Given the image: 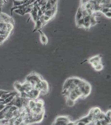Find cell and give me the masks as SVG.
<instances>
[{"mask_svg": "<svg viewBox=\"0 0 111 125\" xmlns=\"http://www.w3.org/2000/svg\"><path fill=\"white\" fill-rule=\"evenodd\" d=\"M14 25L12 23L0 22V34L9 36L13 29Z\"/></svg>", "mask_w": 111, "mask_h": 125, "instance_id": "6da1fadb", "label": "cell"}, {"mask_svg": "<svg viewBox=\"0 0 111 125\" xmlns=\"http://www.w3.org/2000/svg\"><path fill=\"white\" fill-rule=\"evenodd\" d=\"M43 80L42 77L37 73H30L26 78V81L30 83L32 86L34 87L36 84L41 82Z\"/></svg>", "mask_w": 111, "mask_h": 125, "instance_id": "7a4b0ae2", "label": "cell"}, {"mask_svg": "<svg viewBox=\"0 0 111 125\" xmlns=\"http://www.w3.org/2000/svg\"><path fill=\"white\" fill-rule=\"evenodd\" d=\"M0 22H4L7 23H12L14 25L13 19L6 14L0 12Z\"/></svg>", "mask_w": 111, "mask_h": 125, "instance_id": "3957f363", "label": "cell"}, {"mask_svg": "<svg viewBox=\"0 0 111 125\" xmlns=\"http://www.w3.org/2000/svg\"><path fill=\"white\" fill-rule=\"evenodd\" d=\"M30 99L35 100L37 99L40 94V91L33 88L28 93Z\"/></svg>", "mask_w": 111, "mask_h": 125, "instance_id": "277c9868", "label": "cell"}, {"mask_svg": "<svg viewBox=\"0 0 111 125\" xmlns=\"http://www.w3.org/2000/svg\"><path fill=\"white\" fill-rule=\"evenodd\" d=\"M41 90L40 91V94L45 95L47 94L49 90V84L47 81L45 80H42L41 82Z\"/></svg>", "mask_w": 111, "mask_h": 125, "instance_id": "5b68a950", "label": "cell"}, {"mask_svg": "<svg viewBox=\"0 0 111 125\" xmlns=\"http://www.w3.org/2000/svg\"><path fill=\"white\" fill-rule=\"evenodd\" d=\"M38 6L36 3V1L34 3V6L33 11L30 13L32 18L34 22L38 19Z\"/></svg>", "mask_w": 111, "mask_h": 125, "instance_id": "8992f818", "label": "cell"}, {"mask_svg": "<svg viewBox=\"0 0 111 125\" xmlns=\"http://www.w3.org/2000/svg\"><path fill=\"white\" fill-rule=\"evenodd\" d=\"M84 88V91L82 97H86L90 94L91 91V86L89 83L87 82L85 84V85Z\"/></svg>", "mask_w": 111, "mask_h": 125, "instance_id": "52a82bcc", "label": "cell"}, {"mask_svg": "<svg viewBox=\"0 0 111 125\" xmlns=\"http://www.w3.org/2000/svg\"><path fill=\"white\" fill-rule=\"evenodd\" d=\"M90 15L87 16H85L83 18L84 19V26L83 28L87 30L89 29L90 27H91V25L90 21Z\"/></svg>", "mask_w": 111, "mask_h": 125, "instance_id": "ba28073f", "label": "cell"}, {"mask_svg": "<svg viewBox=\"0 0 111 125\" xmlns=\"http://www.w3.org/2000/svg\"><path fill=\"white\" fill-rule=\"evenodd\" d=\"M40 34V41L43 45H46L48 42V39L46 35L41 30H38Z\"/></svg>", "mask_w": 111, "mask_h": 125, "instance_id": "9c48e42d", "label": "cell"}, {"mask_svg": "<svg viewBox=\"0 0 111 125\" xmlns=\"http://www.w3.org/2000/svg\"><path fill=\"white\" fill-rule=\"evenodd\" d=\"M73 77L68 78L66 80H65V82H64V83L63 89H68L70 85H71L72 83H73Z\"/></svg>", "mask_w": 111, "mask_h": 125, "instance_id": "30bf717a", "label": "cell"}, {"mask_svg": "<svg viewBox=\"0 0 111 125\" xmlns=\"http://www.w3.org/2000/svg\"><path fill=\"white\" fill-rule=\"evenodd\" d=\"M35 23V25L34 30L33 31V32L36 31H38V30H41L42 28L44 26L43 23L39 19L37 20V21H36Z\"/></svg>", "mask_w": 111, "mask_h": 125, "instance_id": "8fae6325", "label": "cell"}, {"mask_svg": "<svg viewBox=\"0 0 111 125\" xmlns=\"http://www.w3.org/2000/svg\"><path fill=\"white\" fill-rule=\"evenodd\" d=\"M14 87L15 89L18 91V92L19 93L24 91L22 88V84H21L20 82L18 81L15 82L14 83Z\"/></svg>", "mask_w": 111, "mask_h": 125, "instance_id": "7c38bea8", "label": "cell"}, {"mask_svg": "<svg viewBox=\"0 0 111 125\" xmlns=\"http://www.w3.org/2000/svg\"><path fill=\"white\" fill-rule=\"evenodd\" d=\"M84 18V16L82 11V9L80 7L77 11V14L76 15V21H78L79 20L81 19L82 18Z\"/></svg>", "mask_w": 111, "mask_h": 125, "instance_id": "4fadbf2b", "label": "cell"}, {"mask_svg": "<svg viewBox=\"0 0 111 125\" xmlns=\"http://www.w3.org/2000/svg\"><path fill=\"white\" fill-rule=\"evenodd\" d=\"M78 121H81L83 122L85 124V125L90 124V123L92 122V121L90 120V118L87 115L80 118Z\"/></svg>", "mask_w": 111, "mask_h": 125, "instance_id": "5bb4252c", "label": "cell"}, {"mask_svg": "<svg viewBox=\"0 0 111 125\" xmlns=\"http://www.w3.org/2000/svg\"><path fill=\"white\" fill-rule=\"evenodd\" d=\"M29 0H14L13 1V6H18L20 5L25 4L27 3Z\"/></svg>", "mask_w": 111, "mask_h": 125, "instance_id": "9a60e30c", "label": "cell"}, {"mask_svg": "<svg viewBox=\"0 0 111 125\" xmlns=\"http://www.w3.org/2000/svg\"><path fill=\"white\" fill-rule=\"evenodd\" d=\"M69 98H71V100L76 101L79 98V97L77 95L75 91H74V90H73L70 91Z\"/></svg>", "mask_w": 111, "mask_h": 125, "instance_id": "2e32d148", "label": "cell"}, {"mask_svg": "<svg viewBox=\"0 0 111 125\" xmlns=\"http://www.w3.org/2000/svg\"><path fill=\"white\" fill-rule=\"evenodd\" d=\"M89 62L90 63H91L94 61H99L101 62V57L100 55H96L95 56L92 57V58H90L88 60Z\"/></svg>", "mask_w": 111, "mask_h": 125, "instance_id": "e0dca14e", "label": "cell"}, {"mask_svg": "<svg viewBox=\"0 0 111 125\" xmlns=\"http://www.w3.org/2000/svg\"><path fill=\"white\" fill-rule=\"evenodd\" d=\"M95 16H96L93 13L92 15H90V21L91 26L95 25L98 23V21L95 19Z\"/></svg>", "mask_w": 111, "mask_h": 125, "instance_id": "ac0fdd59", "label": "cell"}, {"mask_svg": "<svg viewBox=\"0 0 111 125\" xmlns=\"http://www.w3.org/2000/svg\"><path fill=\"white\" fill-rule=\"evenodd\" d=\"M55 121H64L65 122L68 123L70 121V119L68 116H58V117L56 118L55 119Z\"/></svg>", "mask_w": 111, "mask_h": 125, "instance_id": "d6986e66", "label": "cell"}, {"mask_svg": "<svg viewBox=\"0 0 111 125\" xmlns=\"http://www.w3.org/2000/svg\"><path fill=\"white\" fill-rule=\"evenodd\" d=\"M14 11L18 14L21 16H24L25 14V8H19L15 9V10H14Z\"/></svg>", "mask_w": 111, "mask_h": 125, "instance_id": "ffe728a7", "label": "cell"}, {"mask_svg": "<svg viewBox=\"0 0 111 125\" xmlns=\"http://www.w3.org/2000/svg\"><path fill=\"white\" fill-rule=\"evenodd\" d=\"M66 100L67 105L68 106L70 107H72L74 106L75 104V101L71 100V98H69V97L66 98Z\"/></svg>", "mask_w": 111, "mask_h": 125, "instance_id": "44dd1931", "label": "cell"}, {"mask_svg": "<svg viewBox=\"0 0 111 125\" xmlns=\"http://www.w3.org/2000/svg\"><path fill=\"white\" fill-rule=\"evenodd\" d=\"M36 102L35 100L30 99L28 101V107L31 109L34 108L36 107Z\"/></svg>", "mask_w": 111, "mask_h": 125, "instance_id": "7402d4cb", "label": "cell"}, {"mask_svg": "<svg viewBox=\"0 0 111 125\" xmlns=\"http://www.w3.org/2000/svg\"><path fill=\"white\" fill-rule=\"evenodd\" d=\"M36 107L39 108H44V101L42 99H39L36 101Z\"/></svg>", "mask_w": 111, "mask_h": 125, "instance_id": "603a6c76", "label": "cell"}, {"mask_svg": "<svg viewBox=\"0 0 111 125\" xmlns=\"http://www.w3.org/2000/svg\"><path fill=\"white\" fill-rule=\"evenodd\" d=\"M83 18L76 21L77 26L78 27H79V28H83V26H84V19H83Z\"/></svg>", "mask_w": 111, "mask_h": 125, "instance_id": "cb8c5ba5", "label": "cell"}, {"mask_svg": "<svg viewBox=\"0 0 111 125\" xmlns=\"http://www.w3.org/2000/svg\"><path fill=\"white\" fill-rule=\"evenodd\" d=\"M8 37V36H4L0 34V45L2 44Z\"/></svg>", "mask_w": 111, "mask_h": 125, "instance_id": "d4e9b609", "label": "cell"}, {"mask_svg": "<svg viewBox=\"0 0 111 125\" xmlns=\"http://www.w3.org/2000/svg\"><path fill=\"white\" fill-rule=\"evenodd\" d=\"M111 11V8L107 7L102 6L100 12L104 14L106 13H107L108 11Z\"/></svg>", "mask_w": 111, "mask_h": 125, "instance_id": "484cf974", "label": "cell"}, {"mask_svg": "<svg viewBox=\"0 0 111 125\" xmlns=\"http://www.w3.org/2000/svg\"><path fill=\"white\" fill-rule=\"evenodd\" d=\"M103 68H104L103 65L101 62L99 64H98V65L95 66V67H94V69H95V70H96V71H99L102 70L103 69Z\"/></svg>", "mask_w": 111, "mask_h": 125, "instance_id": "4316f807", "label": "cell"}, {"mask_svg": "<svg viewBox=\"0 0 111 125\" xmlns=\"http://www.w3.org/2000/svg\"><path fill=\"white\" fill-rule=\"evenodd\" d=\"M74 91H75V93L78 96L79 98L82 97L83 94H82L81 92L80 91V89H79V88L78 87H76V88H75V89H74Z\"/></svg>", "mask_w": 111, "mask_h": 125, "instance_id": "83f0119b", "label": "cell"}, {"mask_svg": "<svg viewBox=\"0 0 111 125\" xmlns=\"http://www.w3.org/2000/svg\"><path fill=\"white\" fill-rule=\"evenodd\" d=\"M68 123L64 121H55L53 123V124L54 125H67Z\"/></svg>", "mask_w": 111, "mask_h": 125, "instance_id": "f1b7e54d", "label": "cell"}, {"mask_svg": "<svg viewBox=\"0 0 111 125\" xmlns=\"http://www.w3.org/2000/svg\"><path fill=\"white\" fill-rule=\"evenodd\" d=\"M70 94V91L68 89H63L62 94L65 98L69 97Z\"/></svg>", "mask_w": 111, "mask_h": 125, "instance_id": "f546056e", "label": "cell"}, {"mask_svg": "<svg viewBox=\"0 0 111 125\" xmlns=\"http://www.w3.org/2000/svg\"><path fill=\"white\" fill-rule=\"evenodd\" d=\"M81 80V79H80L78 78L73 77V83H74V84L76 85L77 86L80 83Z\"/></svg>", "mask_w": 111, "mask_h": 125, "instance_id": "4dcf8cb0", "label": "cell"}, {"mask_svg": "<svg viewBox=\"0 0 111 125\" xmlns=\"http://www.w3.org/2000/svg\"><path fill=\"white\" fill-rule=\"evenodd\" d=\"M44 111H45L44 108H39L36 107L34 113L37 114L41 113Z\"/></svg>", "mask_w": 111, "mask_h": 125, "instance_id": "1f68e13d", "label": "cell"}, {"mask_svg": "<svg viewBox=\"0 0 111 125\" xmlns=\"http://www.w3.org/2000/svg\"><path fill=\"white\" fill-rule=\"evenodd\" d=\"M105 116H106L105 113L102 112H101V113L98 116V119L99 120H102L104 119L105 117Z\"/></svg>", "mask_w": 111, "mask_h": 125, "instance_id": "d6a6232c", "label": "cell"}, {"mask_svg": "<svg viewBox=\"0 0 111 125\" xmlns=\"http://www.w3.org/2000/svg\"><path fill=\"white\" fill-rule=\"evenodd\" d=\"M111 110H108L106 112V113H105L106 117H107V118H108L109 119H110V120H111Z\"/></svg>", "mask_w": 111, "mask_h": 125, "instance_id": "836d02e7", "label": "cell"}, {"mask_svg": "<svg viewBox=\"0 0 111 125\" xmlns=\"http://www.w3.org/2000/svg\"><path fill=\"white\" fill-rule=\"evenodd\" d=\"M101 62H99V61H94L93 62H92L90 64H91L92 66V67H95V66H96L97 65H98V64H99L100 63H101Z\"/></svg>", "mask_w": 111, "mask_h": 125, "instance_id": "e575fe53", "label": "cell"}, {"mask_svg": "<svg viewBox=\"0 0 111 125\" xmlns=\"http://www.w3.org/2000/svg\"><path fill=\"white\" fill-rule=\"evenodd\" d=\"M104 15H105L107 17V18H111V11H108V12L104 14Z\"/></svg>", "mask_w": 111, "mask_h": 125, "instance_id": "d590c367", "label": "cell"}, {"mask_svg": "<svg viewBox=\"0 0 111 125\" xmlns=\"http://www.w3.org/2000/svg\"><path fill=\"white\" fill-rule=\"evenodd\" d=\"M5 2L3 0H0V12L1 11V9L4 4Z\"/></svg>", "mask_w": 111, "mask_h": 125, "instance_id": "8d00e7d4", "label": "cell"}, {"mask_svg": "<svg viewBox=\"0 0 111 125\" xmlns=\"http://www.w3.org/2000/svg\"><path fill=\"white\" fill-rule=\"evenodd\" d=\"M90 0H81V5H83L85 4L86 3H87L88 2H89Z\"/></svg>", "mask_w": 111, "mask_h": 125, "instance_id": "74e56055", "label": "cell"}, {"mask_svg": "<svg viewBox=\"0 0 111 125\" xmlns=\"http://www.w3.org/2000/svg\"><path fill=\"white\" fill-rule=\"evenodd\" d=\"M100 121L101 125H107V123H106V122L105 121V120H104V119H103V120H100Z\"/></svg>", "mask_w": 111, "mask_h": 125, "instance_id": "f35d334b", "label": "cell"}, {"mask_svg": "<svg viewBox=\"0 0 111 125\" xmlns=\"http://www.w3.org/2000/svg\"><path fill=\"white\" fill-rule=\"evenodd\" d=\"M75 122H73V121H70L68 123L67 125H75Z\"/></svg>", "mask_w": 111, "mask_h": 125, "instance_id": "ab89813d", "label": "cell"}, {"mask_svg": "<svg viewBox=\"0 0 111 125\" xmlns=\"http://www.w3.org/2000/svg\"></svg>", "mask_w": 111, "mask_h": 125, "instance_id": "60d3db41", "label": "cell"}]
</instances>
